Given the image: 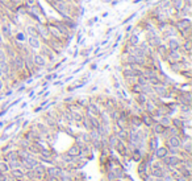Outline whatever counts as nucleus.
Returning a JSON list of instances; mask_svg holds the SVG:
<instances>
[{
    "label": "nucleus",
    "instance_id": "f257e3e1",
    "mask_svg": "<svg viewBox=\"0 0 192 181\" xmlns=\"http://www.w3.org/2000/svg\"><path fill=\"white\" fill-rule=\"evenodd\" d=\"M174 27L176 28V31H183V29L191 28L192 27V21L189 17H180L174 21Z\"/></svg>",
    "mask_w": 192,
    "mask_h": 181
},
{
    "label": "nucleus",
    "instance_id": "f03ea898",
    "mask_svg": "<svg viewBox=\"0 0 192 181\" xmlns=\"http://www.w3.org/2000/svg\"><path fill=\"white\" fill-rule=\"evenodd\" d=\"M184 56L182 50H168L167 54H166V61L168 62H178L182 59V57Z\"/></svg>",
    "mask_w": 192,
    "mask_h": 181
},
{
    "label": "nucleus",
    "instance_id": "7ed1b4c3",
    "mask_svg": "<svg viewBox=\"0 0 192 181\" xmlns=\"http://www.w3.org/2000/svg\"><path fill=\"white\" fill-rule=\"evenodd\" d=\"M32 59H33L34 66H37V68H43L47 64V59L41 53H32Z\"/></svg>",
    "mask_w": 192,
    "mask_h": 181
},
{
    "label": "nucleus",
    "instance_id": "20e7f679",
    "mask_svg": "<svg viewBox=\"0 0 192 181\" xmlns=\"http://www.w3.org/2000/svg\"><path fill=\"white\" fill-rule=\"evenodd\" d=\"M164 44H166L168 50H180V44L182 42H180V40L178 37H171Z\"/></svg>",
    "mask_w": 192,
    "mask_h": 181
},
{
    "label": "nucleus",
    "instance_id": "39448f33",
    "mask_svg": "<svg viewBox=\"0 0 192 181\" xmlns=\"http://www.w3.org/2000/svg\"><path fill=\"white\" fill-rule=\"evenodd\" d=\"M26 42H28L29 48L33 50H37L40 49V46L42 44H41V40L40 37H33V36H28V38H26Z\"/></svg>",
    "mask_w": 192,
    "mask_h": 181
},
{
    "label": "nucleus",
    "instance_id": "423d86ee",
    "mask_svg": "<svg viewBox=\"0 0 192 181\" xmlns=\"http://www.w3.org/2000/svg\"><path fill=\"white\" fill-rule=\"evenodd\" d=\"M126 44L129 46H137L139 44V33H134V32H130L129 34L126 36Z\"/></svg>",
    "mask_w": 192,
    "mask_h": 181
},
{
    "label": "nucleus",
    "instance_id": "0eeeda50",
    "mask_svg": "<svg viewBox=\"0 0 192 181\" xmlns=\"http://www.w3.org/2000/svg\"><path fill=\"white\" fill-rule=\"evenodd\" d=\"M180 145H182L180 136H178V135H174V136H168L167 137V147L180 148Z\"/></svg>",
    "mask_w": 192,
    "mask_h": 181
},
{
    "label": "nucleus",
    "instance_id": "6e6552de",
    "mask_svg": "<svg viewBox=\"0 0 192 181\" xmlns=\"http://www.w3.org/2000/svg\"><path fill=\"white\" fill-rule=\"evenodd\" d=\"M139 118H141V122H142V124H145L147 128H150L153 126V123L157 122V120H154V118H153L150 114H147V113L141 114V115H139Z\"/></svg>",
    "mask_w": 192,
    "mask_h": 181
},
{
    "label": "nucleus",
    "instance_id": "1a4fd4ad",
    "mask_svg": "<svg viewBox=\"0 0 192 181\" xmlns=\"http://www.w3.org/2000/svg\"><path fill=\"white\" fill-rule=\"evenodd\" d=\"M25 33L26 36H33V37H38L37 34V28H36V24H29L25 27Z\"/></svg>",
    "mask_w": 192,
    "mask_h": 181
},
{
    "label": "nucleus",
    "instance_id": "9d476101",
    "mask_svg": "<svg viewBox=\"0 0 192 181\" xmlns=\"http://www.w3.org/2000/svg\"><path fill=\"white\" fill-rule=\"evenodd\" d=\"M168 155V150L167 147H157V150L154 151V156L158 157V159H163L164 156H167Z\"/></svg>",
    "mask_w": 192,
    "mask_h": 181
},
{
    "label": "nucleus",
    "instance_id": "9b49d317",
    "mask_svg": "<svg viewBox=\"0 0 192 181\" xmlns=\"http://www.w3.org/2000/svg\"><path fill=\"white\" fill-rule=\"evenodd\" d=\"M62 169L58 168V167H50V168L46 169L47 176H54V177H58V176L62 175Z\"/></svg>",
    "mask_w": 192,
    "mask_h": 181
},
{
    "label": "nucleus",
    "instance_id": "f8f14e48",
    "mask_svg": "<svg viewBox=\"0 0 192 181\" xmlns=\"http://www.w3.org/2000/svg\"><path fill=\"white\" fill-rule=\"evenodd\" d=\"M26 38H28V36H26V33H25L24 31H17L16 33H13V40H16V41L25 42Z\"/></svg>",
    "mask_w": 192,
    "mask_h": 181
},
{
    "label": "nucleus",
    "instance_id": "ddd939ff",
    "mask_svg": "<svg viewBox=\"0 0 192 181\" xmlns=\"http://www.w3.org/2000/svg\"><path fill=\"white\" fill-rule=\"evenodd\" d=\"M157 122H158L161 126H163L164 128H166V127H170V126H171V116H168V115H162L161 118L157 120Z\"/></svg>",
    "mask_w": 192,
    "mask_h": 181
},
{
    "label": "nucleus",
    "instance_id": "4468645a",
    "mask_svg": "<svg viewBox=\"0 0 192 181\" xmlns=\"http://www.w3.org/2000/svg\"><path fill=\"white\" fill-rule=\"evenodd\" d=\"M136 103L137 105H139V106H143L146 102H147V99H149V97L146 95V94L143 93H139V94H136Z\"/></svg>",
    "mask_w": 192,
    "mask_h": 181
},
{
    "label": "nucleus",
    "instance_id": "2eb2a0df",
    "mask_svg": "<svg viewBox=\"0 0 192 181\" xmlns=\"http://www.w3.org/2000/svg\"><path fill=\"white\" fill-rule=\"evenodd\" d=\"M157 147H158V137H157V135L155 136H151L149 140V151L150 152H154L155 150H157Z\"/></svg>",
    "mask_w": 192,
    "mask_h": 181
},
{
    "label": "nucleus",
    "instance_id": "dca6fc26",
    "mask_svg": "<svg viewBox=\"0 0 192 181\" xmlns=\"http://www.w3.org/2000/svg\"><path fill=\"white\" fill-rule=\"evenodd\" d=\"M79 152H80V147H79L78 144H74V145L67 151V153L70 155V156H72V157H78V156H79Z\"/></svg>",
    "mask_w": 192,
    "mask_h": 181
},
{
    "label": "nucleus",
    "instance_id": "f3484780",
    "mask_svg": "<svg viewBox=\"0 0 192 181\" xmlns=\"http://www.w3.org/2000/svg\"><path fill=\"white\" fill-rule=\"evenodd\" d=\"M150 128L153 130V132H154L155 135H161L162 132H163V130H164L163 126H161L158 122H154V123H153V126H151Z\"/></svg>",
    "mask_w": 192,
    "mask_h": 181
},
{
    "label": "nucleus",
    "instance_id": "a211bd4d",
    "mask_svg": "<svg viewBox=\"0 0 192 181\" xmlns=\"http://www.w3.org/2000/svg\"><path fill=\"white\" fill-rule=\"evenodd\" d=\"M11 173H12V177L13 178H22V177H25L24 171H22V169H20V167H19V168H13Z\"/></svg>",
    "mask_w": 192,
    "mask_h": 181
},
{
    "label": "nucleus",
    "instance_id": "6ab92c4d",
    "mask_svg": "<svg viewBox=\"0 0 192 181\" xmlns=\"http://www.w3.org/2000/svg\"><path fill=\"white\" fill-rule=\"evenodd\" d=\"M116 135H117L118 140L128 141V130H118V131L116 132Z\"/></svg>",
    "mask_w": 192,
    "mask_h": 181
},
{
    "label": "nucleus",
    "instance_id": "aec40b11",
    "mask_svg": "<svg viewBox=\"0 0 192 181\" xmlns=\"http://www.w3.org/2000/svg\"><path fill=\"white\" fill-rule=\"evenodd\" d=\"M170 69H172L174 72H180L183 69L182 62L180 61H178V62H170Z\"/></svg>",
    "mask_w": 192,
    "mask_h": 181
},
{
    "label": "nucleus",
    "instance_id": "412c9836",
    "mask_svg": "<svg viewBox=\"0 0 192 181\" xmlns=\"http://www.w3.org/2000/svg\"><path fill=\"white\" fill-rule=\"evenodd\" d=\"M9 165H8V163L7 161H1L0 163V172H1V173H7V172L9 171Z\"/></svg>",
    "mask_w": 192,
    "mask_h": 181
},
{
    "label": "nucleus",
    "instance_id": "4be33fe9",
    "mask_svg": "<svg viewBox=\"0 0 192 181\" xmlns=\"http://www.w3.org/2000/svg\"><path fill=\"white\" fill-rule=\"evenodd\" d=\"M137 15H138V12H133V13H132V15H130V16H128V17L124 20V21H121V25H126L128 23H130V21H132V20L134 19V17H137Z\"/></svg>",
    "mask_w": 192,
    "mask_h": 181
},
{
    "label": "nucleus",
    "instance_id": "5701e85b",
    "mask_svg": "<svg viewBox=\"0 0 192 181\" xmlns=\"http://www.w3.org/2000/svg\"><path fill=\"white\" fill-rule=\"evenodd\" d=\"M82 122H83V126H84V128H86V130H88V131H90V130H92V128H91V123H90V118H88V116H84Z\"/></svg>",
    "mask_w": 192,
    "mask_h": 181
},
{
    "label": "nucleus",
    "instance_id": "b1692460",
    "mask_svg": "<svg viewBox=\"0 0 192 181\" xmlns=\"http://www.w3.org/2000/svg\"><path fill=\"white\" fill-rule=\"evenodd\" d=\"M62 160H63V161H66V163H71V161H74V157L70 156L68 153H66V155H63V156H62Z\"/></svg>",
    "mask_w": 192,
    "mask_h": 181
},
{
    "label": "nucleus",
    "instance_id": "393cba45",
    "mask_svg": "<svg viewBox=\"0 0 192 181\" xmlns=\"http://www.w3.org/2000/svg\"><path fill=\"white\" fill-rule=\"evenodd\" d=\"M97 21H99V17L95 16V17H92V20H88V21H87V27H92V25Z\"/></svg>",
    "mask_w": 192,
    "mask_h": 181
},
{
    "label": "nucleus",
    "instance_id": "a878e982",
    "mask_svg": "<svg viewBox=\"0 0 192 181\" xmlns=\"http://www.w3.org/2000/svg\"><path fill=\"white\" fill-rule=\"evenodd\" d=\"M61 177H62V181H72V178L68 175H65L63 172H62V175H61Z\"/></svg>",
    "mask_w": 192,
    "mask_h": 181
},
{
    "label": "nucleus",
    "instance_id": "bb28decb",
    "mask_svg": "<svg viewBox=\"0 0 192 181\" xmlns=\"http://www.w3.org/2000/svg\"><path fill=\"white\" fill-rule=\"evenodd\" d=\"M25 4H28V5H33V4H36L38 1V0H22Z\"/></svg>",
    "mask_w": 192,
    "mask_h": 181
},
{
    "label": "nucleus",
    "instance_id": "cd10ccee",
    "mask_svg": "<svg viewBox=\"0 0 192 181\" xmlns=\"http://www.w3.org/2000/svg\"><path fill=\"white\" fill-rule=\"evenodd\" d=\"M91 50H92V48H90V49H84L83 50V52H82V56H83V57H86V56H88V54H90L91 53Z\"/></svg>",
    "mask_w": 192,
    "mask_h": 181
},
{
    "label": "nucleus",
    "instance_id": "c85d7f7f",
    "mask_svg": "<svg viewBox=\"0 0 192 181\" xmlns=\"http://www.w3.org/2000/svg\"><path fill=\"white\" fill-rule=\"evenodd\" d=\"M132 31H133V25H130V24H129V25L126 27V28H125V33H126V36H128V34H129Z\"/></svg>",
    "mask_w": 192,
    "mask_h": 181
},
{
    "label": "nucleus",
    "instance_id": "c756f323",
    "mask_svg": "<svg viewBox=\"0 0 192 181\" xmlns=\"http://www.w3.org/2000/svg\"><path fill=\"white\" fill-rule=\"evenodd\" d=\"M115 29H116V28H109L108 31L105 32V36H107V37H109V36H111V33H112L113 31H115Z\"/></svg>",
    "mask_w": 192,
    "mask_h": 181
},
{
    "label": "nucleus",
    "instance_id": "7c9ffc66",
    "mask_svg": "<svg viewBox=\"0 0 192 181\" xmlns=\"http://www.w3.org/2000/svg\"><path fill=\"white\" fill-rule=\"evenodd\" d=\"M53 78H57V74H50L46 77V81H51Z\"/></svg>",
    "mask_w": 192,
    "mask_h": 181
},
{
    "label": "nucleus",
    "instance_id": "2f4dec72",
    "mask_svg": "<svg viewBox=\"0 0 192 181\" xmlns=\"http://www.w3.org/2000/svg\"><path fill=\"white\" fill-rule=\"evenodd\" d=\"M72 100H74V98L72 97H68V98H65V103H72Z\"/></svg>",
    "mask_w": 192,
    "mask_h": 181
},
{
    "label": "nucleus",
    "instance_id": "473e14b6",
    "mask_svg": "<svg viewBox=\"0 0 192 181\" xmlns=\"http://www.w3.org/2000/svg\"><path fill=\"white\" fill-rule=\"evenodd\" d=\"M3 87H4V81L1 78H0V91L3 90Z\"/></svg>",
    "mask_w": 192,
    "mask_h": 181
},
{
    "label": "nucleus",
    "instance_id": "72a5a7b5",
    "mask_svg": "<svg viewBox=\"0 0 192 181\" xmlns=\"http://www.w3.org/2000/svg\"><path fill=\"white\" fill-rule=\"evenodd\" d=\"M145 0H133V4H138V3H142Z\"/></svg>",
    "mask_w": 192,
    "mask_h": 181
},
{
    "label": "nucleus",
    "instance_id": "f704fd0d",
    "mask_svg": "<svg viewBox=\"0 0 192 181\" xmlns=\"http://www.w3.org/2000/svg\"><path fill=\"white\" fill-rule=\"evenodd\" d=\"M108 41H109V37H107L105 40H104V41H103V42H101V45H105L107 42H108Z\"/></svg>",
    "mask_w": 192,
    "mask_h": 181
},
{
    "label": "nucleus",
    "instance_id": "c9c22d12",
    "mask_svg": "<svg viewBox=\"0 0 192 181\" xmlns=\"http://www.w3.org/2000/svg\"><path fill=\"white\" fill-rule=\"evenodd\" d=\"M93 34H95V33H93V31H90V32H88V36H91V37H92Z\"/></svg>",
    "mask_w": 192,
    "mask_h": 181
},
{
    "label": "nucleus",
    "instance_id": "e433bc0d",
    "mask_svg": "<svg viewBox=\"0 0 192 181\" xmlns=\"http://www.w3.org/2000/svg\"><path fill=\"white\" fill-rule=\"evenodd\" d=\"M107 16H108V12H104V13L101 15V17H107Z\"/></svg>",
    "mask_w": 192,
    "mask_h": 181
},
{
    "label": "nucleus",
    "instance_id": "4c0bfd02",
    "mask_svg": "<svg viewBox=\"0 0 192 181\" xmlns=\"http://www.w3.org/2000/svg\"><path fill=\"white\" fill-rule=\"evenodd\" d=\"M1 77H3V73H1V72H0V78H1Z\"/></svg>",
    "mask_w": 192,
    "mask_h": 181
}]
</instances>
